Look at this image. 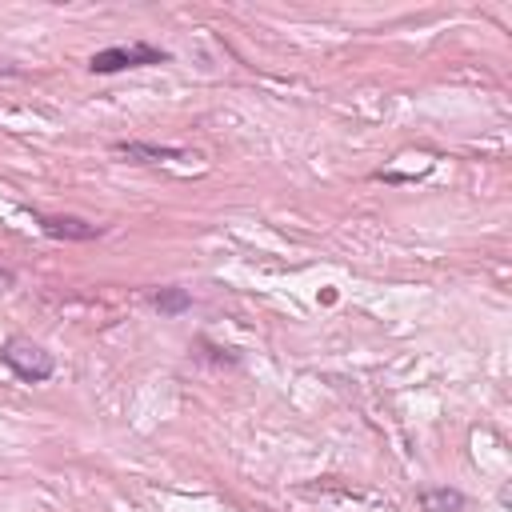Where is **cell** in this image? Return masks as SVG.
I'll use <instances>...</instances> for the list:
<instances>
[{
	"label": "cell",
	"instance_id": "cell-4",
	"mask_svg": "<svg viewBox=\"0 0 512 512\" xmlns=\"http://www.w3.org/2000/svg\"><path fill=\"white\" fill-rule=\"evenodd\" d=\"M40 232L52 240H96L104 236L100 224H88L80 216H40Z\"/></svg>",
	"mask_w": 512,
	"mask_h": 512
},
{
	"label": "cell",
	"instance_id": "cell-6",
	"mask_svg": "<svg viewBox=\"0 0 512 512\" xmlns=\"http://www.w3.org/2000/svg\"><path fill=\"white\" fill-rule=\"evenodd\" d=\"M152 304H156V312H160V316H180V312H188V308H192V292H188V288L168 284V288H160V292L152 296Z\"/></svg>",
	"mask_w": 512,
	"mask_h": 512
},
{
	"label": "cell",
	"instance_id": "cell-7",
	"mask_svg": "<svg viewBox=\"0 0 512 512\" xmlns=\"http://www.w3.org/2000/svg\"><path fill=\"white\" fill-rule=\"evenodd\" d=\"M12 280H16V276H12L8 268H0V292H4V288H12Z\"/></svg>",
	"mask_w": 512,
	"mask_h": 512
},
{
	"label": "cell",
	"instance_id": "cell-5",
	"mask_svg": "<svg viewBox=\"0 0 512 512\" xmlns=\"http://www.w3.org/2000/svg\"><path fill=\"white\" fill-rule=\"evenodd\" d=\"M420 512H464V492L460 488H420L416 492Z\"/></svg>",
	"mask_w": 512,
	"mask_h": 512
},
{
	"label": "cell",
	"instance_id": "cell-3",
	"mask_svg": "<svg viewBox=\"0 0 512 512\" xmlns=\"http://www.w3.org/2000/svg\"><path fill=\"white\" fill-rule=\"evenodd\" d=\"M116 156H128L132 164H160V160H196L192 152L184 148H172V144H148V140H116L112 144Z\"/></svg>",
	"mask_w": 512,
	"mask_h": 512
},
{
	"label": "cell",
	"instance_id": "cell-1",
	"mask_svg": "<svg viewBox=\"0 0 512 512\" xmlns=\"http://www.w3.org/2000/svg\"><path fill=\"white\" fill-rule=\"evenodd\" d=\"M0 360L24 380V384H44L52 372H56V360H52V352H44L36 340H28V336H8L4 344H0Z\"/></svg>",
	"mask_w": 512,
	"mask_h": 512
},
{
	"label": "cell",
	"instance_id": "cell-2",
	"mask_svg": "<svg viewBox=\"0 0 512 512\" xmlns=\"http://www.w3.org/2000/svg\"><path fill=\"white\" fill-rule=\"evenodd\" d=\"M168 52L156 48V44H112V48H100L92 52L88 68L96 76H108V72H124V68H144V64H164Z\"/></svg>",
	"mask_w": 512,
	"mask_h": 512
}]
</instances>
